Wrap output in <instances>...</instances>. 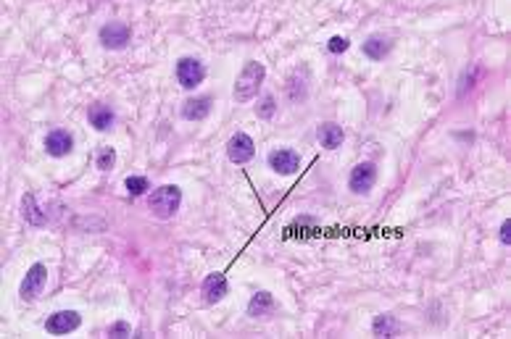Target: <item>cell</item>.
Returning a JSON list of instances; mask_svg holds the SVG:
<instances>
[{
    "mask_svg": "<svg viewBox=\"0 0 511 339\" xmlns=\"http://www.w3.org/2000/svg\"><path fill=\"white\" fill-rule=\"evenodd\" d=\"M264 77H267V69H264V63L259 61H248L242 66L240 77L235 79V87H232V98L235 103H248V100L256 98V92L261 89L264 84Z\"/></svg>",
    "mask_w": 511,
    "mask_h": 339,
    "instance_id": "6da1fadb",
    "label": "cell"
},
{
    "mask_svg": "<svg viewBox=\"0 0 511 339\" xmlns=\"http://www.w3.org/2000/svg\"><path fill=\"white\" fill-rule=\"evenodd\" d=\"M182 206V189L177 184H163V187H156L148 197V208H151V213L156 218H171V216H177Z\"/></svg>",
    "mask_w": 511,
    "mask_h": 339,
    "instance_id": "7a4b0ae2",
    "label": "cell"
},
{
    "mask_svg": "<svg viewBox=\"0 0 511 339\" xmlns=\"http://www.w3.org/2000/svg\"><path fill=\"white\" fill-rule=\"evenodd\" d=\"M129 40H132V29L124 21H108L100 27V45L108 50H124Z\"/></svg>",
    "mask_w": 511,
    "mask_h": 339,
    "instance_id": "3957f363",
    "label": "cell"
},
{
    "mask_svg": "<svg viewBox=\"0 0 511 339\" xmlns=\"http://www.w3.org/2000/svg\"><path fill=\"white\" fill-rule=\"evenodd\" d=\"M45 282H48L45 263H32L29 271L24 274L21 287H18V295H21V300H35V297L45 289Z\"/></svg>",
    "mask_w": 511,
    "mask_h": 339,
    "instance_id": "277c9868",
    "label": "cell"
},
{
    "mask_svg": "<svg viewBox=\"0 0 511 339\" xmlns=\"http://www.w3.org/2000/svg\"><path fill=\"white\" fill-rule=\"evenodd\" d=\"M253 155H256V145H253L251 137L245 132H235L230 137V143H227V158L237 163V166H242V163L253 161Z\"/></svg>",
    "mask_w": 511,
    "mask_h": 339,
    "instance_id": "5b68a950",
    "label": "cell"
},
{
    "mask_svg": "<svg viewBox=\"0 0 511 339\" xmlns=\"http://www.w3.org/2000/svg\"><path fill=\"white\" fill-rule=\"evenodd\" d=\"M375 182H377V166L375 163L364 161L350 171L348 187H350V192H356V195H369L372 187H375Z\"/></svg>",
    "mask_w": 511,
    "mask_h": 339,
    "instance_id": "8992f818",
    "label": "cell"
},
{
    "mask_svg": "<svg viewBox=\"0 0 511 339\" xmlns=\"http://www.w3.org/2000/svg\"><path fill=\"white\" fill-rule=\"evenodd\" d=\"M203 79H206V69L198 58H180L177 61V82L185 89H195Z\"/></svg>",
    "mask_w": 511,
    "mask_h": 339,
    "instance_id": "52a82bcc",
    "label": "cell"
},
{
    "mask_svg": "<svg viewBox=\"0 0 511 339\" xmlns=\"http://www.w3.org/2000/svg\"><path fill=\"white\" fill-rule=\"evenodd\" d=\"M269 169H274L282 177H290L301 169V155L290 148H277V150L269 152Z\"/></svg>",
    "mask_w": 511,
    "mask_h": 339,
    "instance_id": "ba28073f",
    "label": "cell"
},
{
    "mask_svg": "<svg viewBox=\"0 0 511 339\" xmlns=\"http://www.w3.org/2000/svg\"><path fill=\"white\" fill-rule=\"evenodd\" d=\"M80 313L77 311H58L53 316H48L45 321V331L48 334H72V331L80 329Z\"/></svg>",
    "mask_w": 511,
    "mask_h": 339,
    "instance_id": "9c48e42d",
    "label": "cell"
},
{
    "mask_svg": "<svg viewBox=\"0 0 511 339\" xmlns=\"http://www.w3.org/2000/svg\"><path fill=\"white\" fill-rule=\"evenodd\" d=\"M72 150H74L72 132H66V129H53V132H48V137H45V152L48 155H53V158H63V155H69Z\"/></svg>",
    "mask_w": 511,
    "mask_h": 339,
    "instance_id": "30bf717a",
    "label": "cell"
},
{
    "mask_svg": "<svg viewBox=\"0 0 511 339\" xmlns=\"http://www.w3.org/2000/svg\"><path fill=\"white\" fill-rule=\"evenodd\" d=\"M87 121H90L92 129H98V132H108V129H114V124H117V113H114V108L111 106L95 103V106L87 111Z\"/></svg>",
    "mask_w": 511,
    "mask_h": 339,
    "instance_id": "8fae6325",
    "label": "cell"
},
{
    "mask_svg": "<svg viewBox=\"0 0 511 339\" xmlns=\"http://www.w3.org/2000/svg\"><path fill=\"white\" fill-rule=\"evenodd\" d=\"M316 137H319V145H322L324 150H338L345 140V132H343L340 124H335V121H324L319 124L316 129Z\"/></svg>",
    "mask_w": 511,
    "mask_h": 339,
    "instance_id": "7c38bea8",
    "label": "cell"
},
{
    "mask_svg": "<svg viewBox=\"0 0 511 339\" xmlns=\"http://www.w3.org/2000/svg\"><path fill=\"white\" fill-rule=\"evenodd\" d=\"M227 295V277L225 274H208L206 282H203V300L206 303H222Z\"/></svg>",
    "mask_w": 511,
    "mask_h": 339,
    "instance_id": "4fadbf2b",
    "label": "cell"
},
{
    "mask_svg": "<svg viewBox=\"0 0 511 339\" xmlns=\"http://www.w3.org/2000/svg\"><path fill=\"white\" fill-rule=\"evenodd\" d=\"M211 106H214V100L211 98H190L185 100V106H182V118L185 121H200V118H206L211 113Z\"/></svg>",
    "mask_w": 511,
    "mask_h": 339,
    "instance_id": "5bb4252c",
    "label": "cell"
},
{
    "mask_svg": "<svg viewBox=\"0 0 511 339\" xmlns=\"http://www.w3.org/2000/svg\"><path fill=\"white\" fill-rule=\"evenodd\" d=\"M361 50L367 55L369 61H382L387 53H390V43H387L382 35H372L367 37V43L361 45Z\"/></svg>",
    "mask_w": 511,
    "mask_h": 339,
    "instance_id": "9a60e30c",
    "label": "cell"
},
{
    "mask_svg": "<svg viewBox=\"0 0 511 339\" xmlns=\"http://www.w3.org/2000/svg\"><path fill=\"white\" fill-rule=\"evenodd\" d=\"M271 311H274V297L269 292H256L248 303V316H253V318H264Z\"/></svg>",
    "mask_w": 511,
    "mask_h": 339,
    "instance_id": "2e32d148",
    "label": "cell"
},
{
    "mask_svg": "<svg viewBox=\"0 0 511 339\" xmlns=\"http://www.w3.org/2000/svg\"><path fill=\"white\" fill-rule=\"evenodd\" d=\"M372 331H375L377 337H395V334L401 331V323L395 321L393 316L382 313V316H377V318H375V323H372Z\"/></svg>",
    "mask_w": 511,
    "mask_h": 339,
    "instance_id": "e0dca14e",
    "label": "cell"
},
{
    "mask_svg": "<svg viewBox=\"0 0 511 339\" xmlns=\"http://www.w3.org/2000/svg\"><path fill=\"white\" fill-rule=\"evenodd\" d=\"M21 213H24V218H27L29 223H35V226L45 223V213H40V208H37L32 195H24V200H21Z\"/></svg>",
    "mask_w": 511,
    "mask_h": 339,
    "instance_id": "ac0fdd59",
    "label": "cell"
},
{
    "mask_svg": "<svg viewBox=\"0 0 511 339\" xmlns=\"http://www.w3.org/2000/svg\"><path fill=\"white\" fill-rule=\"evenodd\" d=\"M124 187H127V192L132 197H140V195H145L148 189H151V184H148V179L145 177H127L124 179Z\"/></svg>",
    "mask_w": 511,
    "mask_h": 339,
    "instance_id": "d6986e66",
    "label": "cell"
},
{
    "mask_svg": "<svg viewBox=\"0 0 511 339\" xmlns=\"http://www.w3.org/2000/svg\"><path fill=\"white\" fill-rule=\"evenodd\" d=\"M95 166H98L100 171H111L117 166V150H114V148H103V150L98 152V158H95Z\"/></svg>",
    "mask_w": 511,
    "mask_h": 339,
    "instance_id": "ffe728a7",
    "label": "cell"
},
{
    "mask_svg": "<svg viewBox=\"0 0 511 339\" xmlns=\"http://www.w3.org/2000/svg\"><path fill=\"white\" fill-rule=\"evenodd\" d=\"M274 113H277L274 98H271V95H264V98H261V103H259V116L261 118H271Z\"/></svg>",
    "mask_w": 511,
    "mask_h": 339,
    "instance_id": "44dd1931",
    "label": "cell"
},
{
    "mask_svg": "<svg viewBox=\"0 0 511 339\" xmlns=\"http://www.w3.org/2000/svg\"><path fill=\"white\" fill-rule=\"evenodd\" d=\"M350 48V43L348 40H345V37H332L330 43H327V50H330V53H335V55H340V53H345V50H348Z\"/></svg>",
    "mask_w": 511,
    "mask_h": 339,
    "instance_id": "7402d4cb",
    "label": "cell"
},
{
    "mask_svg": "<svg viewBox=\"0 0 511 339\" xmlns=\"http://www.w3.org/2000/svg\"><path fill=\"white\" fill-rule=\"evenodd\" d=\"M108 337H129V323L117 321L114 326H108Z\"/></svg>",
    "mask_w": 511,
    "mask_h": 339,
    "instance_id": "603a6c76",
    "label": "cell"
},
{
    "mask_svg": "<svg viewBox=\"0 0 511 339\" xmlns=\"http://www.w3.org/2000/svg\"><path fill=\"white\" fill-rule=\"evenodd\" d=\"M498 237H501L503 245H511V221H509V218L501 223V234H498Z\"/></svg>",
    "mask_w": 511,
    "mask_h": 339,
    "instance_id": "cb8c5ba5",
    "label": "cell"
}]
</instances>
